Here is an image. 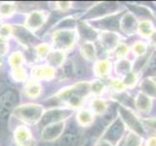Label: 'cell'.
<instances>
[{"label":"cell","mask_w":156,"mask_h":146,"mask_svg":"<svg viewBox=\"0 0 156 146\" xmlns=\"http://www.w3.org/2000/svg\"><path fill=\"white\" fill-rule=\"evenodd\" d=\"M44 108L40 104L27 103L19 105L13 111V115L20 121L27 125H35L42 119Z\"/></svg>","instance_id":"cell-1"},{"label":"cell","mask_w":156,"mask_h":146,"mask_svg":"<svg viewBox=\"0 0 156 146\" xmlns=\"http://www.w3.org/2000/svg\"><path fill=\"white\" fill-rule=\"evenodd\" d=\"M76 31L72 29H60L54 32L53 43L57 50L66 51L73 47L76 41Z\"/></svg>","instance_id":"cell-2"},{"label":"cell","mask_w":156,"mask_h":146,"mask_svg":"<svg viewBox=\"0 0 156 146\" xmlns=\"http://www.w3.org/2000/svg\"><path fill=\"white\" fill-rule=\"evenodd\" d=\"M65 122H57V123H51L44 126L41 133L42 140L50 142V141H54L60 138L63 130H65Z\"/></svg>","instance_id":"cell-3"},{"label":"cell","mask_w":156,"mask_h":146,"mask_svg":"<svg viewBox=\"0 0 156 146\" xmlns=\"http://www.w3.org/2000/svg\"><path fill=\"white\" fill-rule=\"evenodd\" d=\"M17 103V95L9 91L0 96V117L5 118L10 112L14 111Z\"/></svg>","instance_id":"cell-4"},{"label":"cell","mask_w":156,"mask_h":146,"mask_svg":"<svg viewBox=\"0 0 156 146\" xmlns=\"http://www.w3.org/2000/svg\"><path fill=\"white\" fill-rule=\"evenodd\" d=\"M47 19V15L43 11H33L28 14L26 21V27L29 31L40 28Z\"/></svg>","instance_id":"cell-5"},{"label":"cell","mask_w":156,"mask_h":146,"mask_svg":"<svg viewBox=\"0 0 156 146\" xmlns=\"http://www.w3.org/2000/svg\"><path fill=\"white\" fill-rule=\"evenodd\" d=\"M56 74L55 68L50 65H38L35 66L31 71L32 78L36 81L41 80H52Z\"/></svg>","instance_id":"cell-6"},{"label":"cell","mask_w":156,"mask_h":146,"mask_svg":"<svg viewBox=\"0 0 156 146\" xmlns=\"http://www.w3.org/2000/svg\"><path fill=\"white\" fill-rule=\"evenodd\" d=\"M71 115L69 111L65 109H51L45 112L41 120L45 121V126L51 123H57V122H65L68 116Z\"/></svg>","instance_id":"cell-7"},{"label":"cell","mask_w":156,"mask_h":146,"mask_svg":"<svg viewBox=\"0 0 156 146\" xmlns=\"http://www.w3.org/2000/svg\"><path fill=\"white\" fill-rule=\"evenodd\" d=\"M138 26H139L138 19L130 12L126 13L121 19V24H120L121 29L123 30L124 33L128 34V35L134 34L136 29H138Z\"/></svg>","instance_id":"cell-8"},{"label":"cell","mask_w":156,"mask_h":146,"mask_svg":"<svg viewBox=\"0 0 156 146\" xmlns=\"http://www.w3.org/2000/svg\"><path fill=\"white\" fill-rule=\"evenodd\" d=\"M14 138L16 142L21 146H29L30 141L32 138L31 131L29 130L27 127L20 126L18 129H16L14 133Z\"/></svg>","instance_id":"cell-9"},{"label":"cell","mask_w":156,"mask_h":146,"mask_svg":"<svg viewBox=\"0 0 156 146\" xmlns=\"http://www.w3.org/2000/svg\"><path fill=\"white\" fill-rule=\"evenodd\" d=\"M135 104H136V109L140 112L146 113V112H148L151 109V107H152V100H151V97L148 96L147 95L144 94V92H140V94H138V96H136Z\"/></svg>","instance_id":"cell-10"},{"label":"cell","mask_w":156,"mask_h":146,"mask_svg":"<svg viewBox=\"0 0 156 146\" xmlns=\"http://www.w3.org/2000/svg\"><path fill=\"white\" fill-rule=\"evenodd\" d=\"M65 60H66V53L65 51L62 50L52 51L47 57L48 65H50L54 68L62 66V63L65 62Z\"/></svg>","instance_id":"cell-11"},{"label":"cell","mask_w":156,"mask_h":146,"mask_svg":"<svg viewBox=\"0 0 156 146\" xmlns=\"http://www.w3.org/2000/svg\"><path fill=\"white\" fill-rule=\"evenodd\" d=\"M94 119H95L94 113L88 109H84V108L80 109L76 114L77 123L82 127L91 126L94 123Z\"/></svg>","instance_id":"cell-12"},{"label":"cell","mask_w":156,"mask_h":146,"mask_svg":"<svg viewBox=\"0 0 156 146\" xmlns=\"http://www.w3.org/2000/svg\"><path fill=\"white\" fill-rule=\"evenodd\" d=\"M110 69H111V63L106 60L98 61L94 66L95 74L100 78H106L109 75Z\"/></svg>","instance_id":"cell-13"},{"label":"cell","mask_w":156,"mask_h":146,"mask_svg":"<svg viewBox=\"0 0 156 146\" xmlns=\"http://www.w3.org/2000/svg\"><path fill=\"white\" fill-rule=\"evenodd\" d=\"M24 91H26V94L28 97L36 99V97H38L41 95L42 86L39 84L38 81L31 79L27 83L26 88H24Z\"/></svg>","instance_id":"cell-14"},{"label":"cell","mask_w":156,"mask_h":146,"mask_svg":"<svg viewBox=\"0 0 156 146\" xmlns=\"http://www.w3.org/2000/svg\"><path fill=\"white\" fill-rule=\"evenodd\" d=\"M80 53L83 57L87 61H94L97 57V51L95 44L91 41H86L80 47Z\"/></svg>","instance_id":"cell-15"},{"label":"cell","mask_w":156,"mask_h":146,"mask_svg":"<svg viewBox=\"0 0 156 146\" xmlns=\"http://www.w3.org/2000/svg\"><path fill=\"white\" fill-rule=\"evenodd\" d=\"M118 34L113 32H105L101 35V42L106 49H113L118 46Z\"/></svg>","instance_id":"cell-16"},{"label":"cell","mask_w":156,"mask_h":146,"mask_svg":"<svg viewBox=\"0 0 156 146\" xmlns=\"http://www.w3.org/2000/svg\"><path fill=\"white\" fill-rule=\"evenodd\" d=\"M136 30H138V32L143 37L149 38L155 29H154L152 23L150 21H147V19H144V21H141L139 23L138 29H136Z\"/></svg>","instance_id":"cell-17"},{"label":"cell","mask_w":156,"mask_h":146,"mask_svg":"<svg viewBox=\"0 0 156 146\" xmlns=\"http://www.w3.org/2000/svg\"><path fill=\"white\" fill-rule=\"evenodd\" d=\"M131 70H132V64L130 61L126 60V58L118 60L115 62V71L117 74L126 76L131 72Z\"/></svg>","instance_id":"cell-18"},{"label":"cell","mask_w":156,"mask_h":146,"mask_svg":"<svg viewBox=\"0 0 156 146\" xmlns=\"http://www.w3.org/2000/svg\"><path fill=\"white\" fill-rule=\"evenodd\" d=\"M90 107L93 113L102 114V113H105L107 109V103L105 102V100L99 99V97H96V99H94L91 101Z\"/></svg>","instance_id":"cell-19"},{"label":"cell","mask_w":156,"mask_h":146,"mask_svg":"<svg viewBox=\"0 0 156 146\" xmlns=\"http://www.w3.org/2000/svg\"><path fill=\"white\" fill-rule=\"evenodd\" d=\"M140 89L143 90L144 94L150 96H156V83L151 80L150 78H146L140 84Z\"/></svg>","instance_id":"cell-20"},{"label":"cell","mask_w":156,"mask_h":146,"mask_svg":"<svg viewBox=\"0 0 156 146\" xmlns=\"http://www.w3.org/2000/svg\"><path fill=\"white\" fill-rule=\"evenodd\" d=\"M80 143V139L77 135L73 134H67L62 136L58 146H78Z\"/></svg>","instance_id":"cell-21"},{"label":"cell","mask_w":156,"mask_h":146,"mask_svg":"<svg viewBox=\"0 0 156 146\" xmlns=\"http://www.w3.org/2000/svg\"><path fill=\"white\" fill-rule=\"evenodd\" d=\"M52 52V48L50 45H48L46 43L43 44H39L35 47V54L36 57L40 60H43V58H47V57L49 56V54Z\"/></svg>","instance_id":"cell-22"},{"label":"cell","mask_w":156,"mask_h":146,"mask_svg":"<svg viewBox=\"0 0 156 146\" xmlns=\"http://www.w3.org/2000/svg\"><path fill=\"white\" fill-rule=\"evenodd\" d=\"M15 4L12 2H4L0 4V16L2 17H11L15 13Z\"/></svg>","instance_id":"cell-23"},{"label":"cell","mask_w":156,"mask_h":146,"mask_svg":"<svg viewBox=\"0 0 156 146\" xmlns=\"http://www.w3.org/2000/svg\"><path fill=\"white\" fill-rule=\"evenodd\" d=\"M11 75L13 77V79L17 82H23L27 80V71L26 69H23V66H20V67H14L12 68V71H11Z\"/></svg>","instance_id":"cell-24"},{"label":"cell","mask_w":156,"mask_h":146,"mask_svg":"<svg viewBox=\"0 0 156 146\" xmlns=\"http://www.w3.org/2000/svg\"><path fill=\"white\" fill-rule=\"evenodd\" d=\"M23 62H24V57L21 52H14L9 57V63L12 66V68L22 66Z\"/></svg>","instance_id":"cell-25"},{"label":"cell","mask_w":156,"mask_h":146,"mask_svg":"<svg viewBox=\"0 0 156 146\" xmlns=\"http://www.w3.org/2000/svg\"><path fill=\"white\" fill-rule=\"evenodd\" d=\"M132 51L136 56L140 57L144 56L147 51V45L143 41H136L133 46H132Z\"/></svg>","instance_id":"cell-26"},{"label":"cell","mask_w":156,"mask_h":146,"mask_svg":"<svg viewBox=\"0 0 156 146\" xmlns=\"http://www.w3.org/2000/svg\"><path fill=\"white\" fill-rule=\"evenodd\" d=\"M122 134H123V128H122V126L119 125V124L114 125L110 129L109 133H108L109 138L111 140H114V141H116L117 139H119L122 136Z\"/></svg>","instance_id":"cell-27"},{"label":"cell","mask_w":156,"mask_h":146,"mask_svg":"<svg viewBox=\"0 0 156 146\" xmlns=\"http://www.w3.org/2000/svg\"><path fill=\"white\" fill-rule=\"evenodd\" d=\"M136 82H138V76L134 72H130L129 74H127L123 80L126 88H133L136 84Z\"/></svg>","instance_id":"cell-28"},{"label":"cell","mask_w":156,"mask_h":146,"mask_svg":"<svg viewBox=\"0 0 156 146\" xmlns=\"http://www.w3.org/2000/svg\"><path fill=\"white\" fill-rule=\"evenodd\" d=\"M129 53V48L124 44H118V46L115 48V56L118 60L124 58L127 54Z\"/></svg>","instance_id":"cell-29"},{"label":"cell","mask_w":156,"mask_h":146,"mask_svg":"<svg viewBox=\"0 0 156 146\" xmlns=\"http://www.w3.org/2000/svg\"><path fill=\"white\" fill-rule=\"evenodd\" d=\"M141 138L135 134H130L126 139V146H140Z\"/></svg>","instance_id":"cell-30"},{"label":"cell","mask_w":156,"mask_h":146,"mask_svg":"<svg viewBox=\"0 0 156 146\" xmlns=\"http://www.w3.org/2000/svg\"><path fill=\"white\" fill-rule=\"evenodd\" d=\"M90 90L92 91L93 94H95L97 96H100L105 91V85L100 81H95L90 85Z\"/></svg>","instance_id":"cell-31"},{"label":"cell","mask_w":156,"mask_h":146,"mask_svg":"<svg viewBox=\"0 0 156 146\" xmlns=\"http://www.w3.org/2000/svg\"><path fill=\"white\" fill-rule=\"evenodd\" d=\"M13 30L14 28L10 24H4V26H2L1 29H0V37L7 39L11 34H13Z\"/></svg>","instance_id":"cell-32"},{"label":"cell","mask_w":156,"mask_h":146,"mask_svg":"<svg viewBox=\"0 0 156 146\" xmlns=\"http://www.w3.org/2000/svg\"><path fill=\"white\" fill-rule=\"evenodd\" d=\"M110 87L114 91H117V92L123 91V90L126 89V87L124 85L123 81H121L119 79H113V80H111V82H110Z\"/></svg>","instance_id":"cell-33"},{"label":"cell","mask_w":156,"mask_h":146,"mask_svg":"<svg viewBox=\"0 0 156 146\" xmlns=\"http://www.w3.org/2000/svg\"><path fill=\"white\" fill-rule=\"evenodd\" d=\"M7 50H8L7 39L0 37V56H3L4 54H6Z\"/></svg>","instance_id":"cell-34"},{"label":"cell","mask_w":156,"mask_h":146,"mask_svg":"<svg viewBox=\"0 0 156 146\" xmlns=\"http://www.w3.org/2000/svg\"><path fill=\"white\" fill-rule=\"evenodd\" d=\"M57 6L58 9L62 10V11H66V10H67L71 6V3L70 2H58Z\"/></svg>","instance_id":"cell-35"},{"label":"cell","mask_w":156,"mask_h":146,"mask_svg":"<svg viewBox=\"0 0 156 146\" xmlns=\"http://www.w3.org/2000/svg\"><path fill=\"white\" fill-rule=\"evenodd\" d=\"M145 146H156V136L149 137L145 142Z\"/></svg>","instance_id":"cell-36"},{"label":"cell","mask_w":156,"mask_h":146,"mask_svg":"<svg viewBox=\"0 0 156 146\" xmlns=\"http://www.w3.org/2000/svg\"><path fill=\"white\" fill-rule=\"evenodd\" d=\"M96 146H113V145L111 144L110 141L105 139V140H101V141H99V142L97 143Z\"/></svg>","instance_id":"cell-37"},{"label":"cell","mask_w":156,"mask_h":146,"mask_svg":"<svg viewBox=\"0 0 156 146\" xmlns=\"http://www.w3.org/2000/svg\"><path fill=\"white\" fill-rule=\"evenodd\" d=\"M149 39H150L151 45H152L153 47H156V29L153 31V33L151 34V36L149 37Z\"/></svg>","instance_id":"cell-38"},{"label":"cell","mask_w":156,"mask_h":146,"mask_svg":"<svg viewBox=\"0 0 156 146\" xmlns=\"http://www.w3.org/2000/svg\"><path fill=\"white\" fill-rule=\"evenodd\" d=\"M150 70L156 73V57L152 61V62H151V64H150Z\"/></svg>","instance_id":"cell-39"},{"label":"cell","mask_w":156,"mask_h":146,"mask_svg":"<svg viewBox=\"0 0 156 146\" xmlns=\"http://www.w3.org/2000/svg\"><path fill=\"white\" fill-rule=\"evenodd\" d=\"M1 27H2V24H1V23H0V29H1Z\"/></svg>","instance_id":"cell-40"}]
</instances>
